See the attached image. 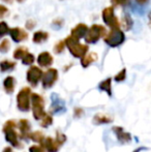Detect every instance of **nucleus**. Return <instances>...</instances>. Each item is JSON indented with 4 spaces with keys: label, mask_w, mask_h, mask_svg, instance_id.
I'll list each match as a JSON object with an SVG mask.
<instances>
[{
    "label": "nucleus",
    "mask_w": 151,
    "mask_h": 152,
    "mask_svg": "<svg viewBox=\"0 0 151 152\" xmlns=\"http://www.w3.org/2000/svg\"><path fill=\"white\" fill-rule=\"evenodd\" d=\"M16 127H18V123L15 120H7L3 124L2 132H4L6 142H8L14 148L21 149L23 148V145L19 141V134L16 132Z\"/></svg>",
    "instance_id": "1"
},
{
    "label": "nucleus",
    "mask_w": 151,
    "mask_h": 152,
    "mask_svg": "<svg viewBox=\"0 0 151 152\" xmlns=\"http://www.w3.org/2000/svg\"><path fill=\"white\" fill-rule=\"evenodd\" d=\"M64 42H65V47H67L71 54L74 57H76V58L82 59L87 54V52H88V46L81 44L79 42V39L73 37L71 35L67 36L64 39Z\"/></svg>",
    "instance_id": "2"
},
{
    "label": "nucleus",
    "mask_w": 151,
    "mask_h": 152,
    "mask_svg": "<svg viewBox=\"0 0 151 152\" xmlns=\"http://www.w3.org/2000/svg\"><path fill=\"white\" fill-rule=\"evenodd\" d=\"M31 89L29 87H24L19 91L17 95V107L21 112H28L31 107Z\"/></svg>",
    "instance_id": "3"
},
{
    "label": "nucleus",
    "mask_w": 151,
    "mask_h": 152,
    "mask_svg": "<svg viewBox=\"0 0 151 152\" xmlns=\"http://www.w3.org/2000/svg\"><path fill=\"white\" fill-rule=\"evenodd\" d=\"M31 104H32V115L35 120H40L44 112V98L38 93H31Z\"/></svg>",
    "instance_id": "4"
},
{
    "label": "nucleus",
    "mask_w": 151,
    "mask_h": 152,
    "mask_svg": "<svg viewBox=\"0 0 151 152\" xmlns=\"http://www.w3.org/2000/svg\"><path fill=\"white\" fill-rule=\"evenodd\" d=\"M106 33H107V30L103 25L93 24L87 32L86 36H85V40L87 44H95L101 37H104Z\"/></svg>",
    "instance_id": "5"
},
{
    "label": "nucleus",
    "mask_w": 151,
    "mask_h": 152,
    "mask_svg": "<svg viewBox=\"0 0 151 152\" xmlns=\"http://www.w3.org/2000/svg\"><path fill=\"white\" fill-rule=\"evenodd\" d=\"M125 40V34L121 29H112L105 37V42L108 46L115 48L122 45Z\"/></svg>",
    "instance_id": "6"
},
{
    "label": "nucleus",
    "mask_w": 151,
    "mask_h": 152,
    "mask_svg": "<svg viewBox=\"0 0 151 152\" xmlns=\"http://www.w3.org/2000/svg\"><path fill=\"white\" fill-rule=\"evenodd\" d=\"M103 20L106 23L107 26H109L112 29H120L121 24L119 23L117 17L115 16L114 7L113 6H109L106 7L103 10Z\"/></svg>",
    "instance_id": "7"
},
{
    "label": "nucleus",
    "mask_w": 151,
    "mask_h": 152,
    "mask_svg": "<svg viewBox=\"0 0 151 152\" xmlns=\"http://www.w3.org/2000/svg\"><path fill=\"white\" fill-rule=\"evenodd\" d=\"M57 80H58V70L56 68H48L42 75V85L44 89H49L54 86Z\"/></svg>",
    "instance_id": "8"
},
{
    "label": "nucleus",
    "mask_w": 151,
    "mask_h": 152,
    "mask_svg": "<svg viewBox=\"0 0 151 152\" xmlns=\"http://www.w3.org/2000/svg\"><path fill=\"white\" fill-rule=\"evenodd\" d=\"M42 75H44V72L38 66H30V68L27 70L26 74L27 82L32 87H36L39 81H42Z\"/></svg>",
    "instance_id": "9"
},
{
    "label": "nucleus",
    "mask_w": 151,
    "mask_h": 152,
    "mask_svg": "<svg viewBox=\"0 0 151 152\" xmlns=\"http://www.w3.org/2000/svg\"><path fill=\"white\" fill-rule=\"evenodd\" d=\"M51 107H50V114H63L66 110L65 108V104L63 99L59 97L57 93H52L51 95Z\"/></svg>",
    "instance_id": "10"
},
{
    "label": "nucleus",
    "mask_w": 151,
    "mask_h": 152,
    "mask_svg": "<svg viewBox=\"0 0 151 152\" xmlns=\"http://www.w3.org/2000/svg\"><path fill=\"white\" fill-rule=\"evenodd\" d=\"M113 132L116 136L117 140L121 143V144H129V143L133 141V137L129 132H125L124 128L121 127V126H113L112 128Z\"/></svg>",
    "instance_id": "11"
},
{
    "label": "nucleus",
    "mask_w": 151,
    "mask_h": 152,
    "mask_svg": "<svg viewBox=\"0 0 151 152\" xmlns=\"http://www.w3.org/2000/svg\"><path fill=\"white\" fill-rule=\"evenodd\" d=\"M18 128L20 130V138L23 140H28L31 134V124L27 119H21L18 122Z\"/></svg>",
    "instance_id": "12"
},
{
    "label": "nucleus",
    "mask_w": 151,
    "mask_h": 152,
    "mask_svg": "<svg viewBox=\"0 0 151 152\" xmlns=\"http://www.w3.org/2000/svg\"><path fill=\"white\" fill-rule=\"evenodd\" d=\"M9 34L10 37L14 42H20L23 40L27 39L28 38V33L24 30V29L20 28V27H14V28L9 29Z\"/></svg>",
    "instance_id": "13"
},
{
    "label": "nucleus",
    "mask_w": 151,
    "mask_h": 152,
    "mask_svg": "<svg viewBox=\"0 0 151 152\" xmlns=\"http://www.w3.org/2000/svg\"><path fill=\"white\" fill-rule=\"evenodd\" d=\"M40 145L44 147L47 152H58L60 148V145L57 143V141L51 137H47Z\"/></svg>",
    "instance_id": "14"
},
{
    "label": "nucleus",
    "mask_w": 151,
    "mask_h": 152,
    "mask_svg": "<svg viewBox=\"0 0 151 152\" xmlns=\"http://www.w3.org/2000/svg\"><path fill=\"white\" fill-rule=\"evenodd\" d=\"M88 30H89V28L87 25L83 24V23H80V24H78L76 27H74V28L71 29V35L73 36V37L77 38V39H80V38H83L84 36H86Z\"/></svg>",
    "instance_id": "15"
},
{
    "label": "nucleus",
    "mask_w": 151,
    "mask_h": 152,
    "mask_svg": "<svg viewBox=\"0 0 151 152\" xmlns=\"http://www.w3.org/2000/svg\"><path fill=\"white\" fill-rule=\"evenodd\" d=\"M53 61H54L53 56L49 52L40 53L37 57V63H38V65L42 66V67H49V66L52 65Z\"/></svg>",
    "instance_id": "16"
},
{
    "label": "nucleus",
    "mask_w": 151,
    "mask_h": 152,
    "mask_svg": "<svg viewBox=\"0 0 151 152\" xmlns=\"http://www.w3.org/2000/svg\"><path fill=\"white\" fill-rule=\"evenodd\" d=\"M114 120V118L112 116L108 114H105V113H97V114L94 115L92 119L93 124L95 125H101V124H109L112 123Z\"/></svg>",
    "instance_id": "17"
},
{
    "label": "nucleus",
    "mask_w": 151,
    "mask_h": 152,
    "mask_svg": "<svg viewBox=\"0 0 151 152\" xmlns=\"http://www.w3.org/2000/svg\"><path fill=\"white\" fill-rule=\"evenodd\" d=\"M15 88H16V79L12 76L6 77L3 81V89L5 91V93L7 94L14 93Z\"/></svg>",
    "instance_id": "18"
},
{
    "label": "nucleus",
    "mask_w": 151,
    "mask_h": 152,
    "mask_svg": "<svg viewBox=\"0 0 151 152\" xmlns=\"http://www.w3.org/2000/svg\"><path fill=\"white\" fill-rule=\"evenodd\" d=\"M97 60V54L94 52H91L89 54H86L82 59H81V65L83 67H88L90 64Z\"/></svg>",
    "instance_id": "19"
},
{
    "label": "nucleus",
    "mask_w": 151,
    "mask_h": 152,
    "mask_svg": "<svg viewBox=\"0 0 151 152\" xmlns=\"http://www.w3.org/2000/svg\"><path fill=\"white\" fill-rule=\"evenodd\" d=\"M98 88L101 89V91H105L109 96H111L112 95V79L108 78V79H106V80L101 81L98 84Z\"/></svg>",
    "instance_id": "20"
},
{
    "label": "nucleus",
    "mask_w": 151,
    "mask_h": 152,
    "mask_svg": "<svg viewBox=\"0 0 151 152\" xmlns=\"http://www.w3.org/2000/svg\"><path fill=\"white\" fill-rule=\"evenodd\" d=\"M49 37V33L46 31H36L33 34V42L34 44H42Z\"/></svg>",
    "instance_id": "21"
},
{
    "label": "nucleus",
    "mask_w": 151,
    "mask_h": 152,
    "mask_svg": "<svg viewBox=\"0 0 151 152\" xmlns=\"http://www.w3.org/2000/svg\"><path fill=\"white\" fill-rule=\"evenodd\" d=\"M16 67V62L10 61V60H2L0 62V72H9V70L15 69Z\"/></svg>",
    "instance_id": "22"
},
{
    "label": "nucleus",
    "mask_w": 151,
    "mask_h": 152,
    "mask_svg": "<svg viewBox=\"0 0 151 152\" xmlns=\"http://www.w3.org/2000/svg\"><path fill=\"white\" fill-rule=\"evenodd\" d=\"M29 139H30V140H32L33 142L42 144V143L44 142V139H46V137H44V132H42L40 130H35V132H31L30 136H29Z\"/></svg>",
    "instance_id": "23"
},
{
    "label": "nucleus",
    "mask_w": 151,
    "mask_h": 152,
    "mask_svg": "<svg viewBox=\"0 0 151 152\" xmlns=\"http://www.w3.org/2000/svg\"><path fill=\"white\" fill-rule=\"evenodd\" d=\"M27 53H29V52L26 47H19V48H17L16 50L14 51V55H12V56H14V58L16 59V60H19V59L22 60Z\"/></svg>",
    "instance_id": "24"
},
{
    "label": "nucleus",
    "mask_w": 151,
    "mask_h": 152,
    "mask_svg": "<svg viewBox=\"0 0 151 152\" xmlns=\"http://www.w3.org/2000/svg\"><path fill=\"white\" fill-rule=\"evenodd\" d=\"M51 124H53V117L50 113H46L42 116V118L40 119V126L42 127L47 128L48 126H50Z\"/></svg>",
    "instance_id": "25"
},
{
    "label": "nucleus",
    "mask_w": 151,
    "mask_h": 152,
    "mask_svg": "<svg viewBox=\"0 0 151 152\" xmlns=\"http://www.w3.org/2000/svg\"><path fill=\"white\" fill-rule=\"evenodd\" d=\"M133 20H131V16H129L128 14L123 15V17H122V26H123V28L125 29V31L129 30V29L133 27Z\"/></svg>",
    "instance_id": "26"
},
{
    "label": "nucleus",
    "mask_w": 151,
    "mask_h": 152,
    "mask_svg": "<svg viewBox=\"0 0 151 152\" xmlns=\"http://www.w3.org/2000/svg\"><path fill=\"white\" fill-rule=\"evenodd\" d=\"M6 34H9V28H8L7 24L4 21H1L0 22V39L2 37H4Z\"/></svg>",
    "instance_id": "27"
},
{
    "label": "nucleus",
    "mask_w": 151,
    "mask_h": 152,
    "mask_svg": "<svg viewBox=\"0 0 151 152\" xmlns=\"http://www.w3.org/2000/svg\"><path fill=\"white\" fill-rule=\"evenodd\" d=\"M64 49H65V42H62V40H59V42H57L56 44H55L54 52L56 53V54H61V53L64 51Z\"/></svg>",
    "instance_id": "28"
},
{
    "label": "nucleus",
    "mask_w": 151,
    "mask_h": 152,
    "mask_svg": "<svg viewBox=\"0 0 151 152\" xmlns=\"http://www.w3.org/2000/svg\"><path fill=\"white\" fill-rule=\"evenodd\" d=\"M34 62V56L31 53H27L24 56V58L22 59V63L24 65H31Z\"/></svg>",
    "instance_id": "29"
},
{
    "label": "nucleus",
    "mask_w": 151,
    "mask_h": 152,
    "mask_svg": "<svg viewBox=\"0 0 151 152\" xmlns=\"http://www.w3.org/2000/svg\"><path fill=\"white\" fill-rule=\"evenodd\" d=\"M10 48V42L8 39H3L0 42V52L1 53H7Z\"/></svg>",
    "instance_id": "30"
},
{
    "label": "nucleus",
    "mask_w": 151,
    "mask_h": 152,
    "mask_svg": "<svg viewBox=\"0 0 151 152\" xmlns=\"http://www.w3.org/2000/svg\"><path fill=\"white\" fill-rule=\"evenodd\" d=\"M125 78H126V69H125V68L121 69L120 72H119L118 74L114 77L115 81H116V82H118V83L123 82V81L125 80Z\"/></svg>",
    "instance_id": "31"
},
{
    "label": "nucleus",
    "mask_w": 151,
    "mask_h": 152,
    "mask_svg": "<svg viewBox=\"0 0 151 152\" xmlns=\"http://www.w3.org/2000/svg\"><path fill=\"white\" fill-rule=\"evenodd\" d=\"M131 2V0H111V4L113 7L116 6H126Z\"/></svg>",
    "instance_id": "32"
},
{
    "label": "nucleus",
    "mask_w": 151,
    "mask_h": 152,
    "mask_svg": "<svg viewBox=\"0 0 151 152\" xmlns=\"http://www.w3.org/2000/svg\"><path fill=\"white\" fill-rule=\"evenodd\" d=\"M55 140L57 141V143H58L59 145H63L65 142H66V136H65L64 134H62V132H57V134H56V139Z\"/></svg>",
    "instance_id": "33"
},
{
    "label": "nucleus",
    "mask_w": 151,
    "mask_h": 152,
    "mask_svg": "<svg viewBox=\"0 0 151 152\" xmlns=\"http://www.w3.org/2000/svg\"><path fill=\"white\" fill-rule=\"evenodd\" d=\"M29 152H47L42 145H32L29 147Z\"/></svg>",
    "instance_id": "34"
},
{
    "label": "nucleus",
    "mask_w": 151,
    "mask_h": 152,
    "mask_svg": "<svg viewBox=\"0 0 151 152\" xmlns=\"http://www.w3.org/2000/svg\"><path fill=\"white\" fill-rule=\"evenodd\" d=\"M7 14H8V8L6 7V6L1 5V4H0V20L3 19Z\"/></svg>",
    "instance_id": "35"
},
{
    "label": "nucleus",
    "mask_w": 151,
    "mask_h": 152,
    "mask_svg": "<svg viewBox=\"0 0 151 152\" xmlns=\"http://www.w3.org/2000/svg\"><path fill=\"white\" fill-rule=\"evenodd\" d=\"M83 114H84V110H83V109H81V108L74 109V116H75L76 118H81Z\"/></svg>",
    "instance_id": "36"
},
{
    "label": "nucleus",
    "mask_w": 151,
    "mask_h": 152,
    "mask_svg": "<svg viewBox=\"0 0 151 152\" xmlns=\"http://www.w3.org/2000/svg\"><path fill=\"white\" fill-rule=\"evenodd\" d=\"M34 26H35V22H34V21H32V20L27 21V23H26V28H27V29L31 30V29H32Z\"/></svg>",
    "instance_id": "37"
},
{
    "label": "nucleus",
    "mask_w": 151,
    "mask_h": 152,
    "mask_svg": "<svg viewBox=\"0 0 151 152\" xmlns=\"http://www.w3.org/2000/svg\"><path fill=\"white\" fill-rule=\"evenodd\" d=\"M136 1H137V3H139L140 5H144V4L148 3L149 0H136Z\"/></svg>",
    "instance_id": "38"
},
{
    "label": "nucleus",
    "mask_w": 151,
    "mask_h": 152,
    "mask_svg": "<svg viewBox=\"0 0 151 152\" xmlns=\"http://www.w3.org/2000/svg\"><path fill=\"white\" fill-rule=\"evenodd\" d=\"M2 152H15V151H14V149H12V147L8 146V147H5V148L3 149V151H2Z\"/></svg>",
    "instance_id": "39"
},
{
    "label": "nucleus",
    "mask_w": 151,
    "mask_h": 152,
    "mask_svg": "<svg viewBox=\"0 0 151 152\" xmlns=\"http://www.w3.org/2000/svg\"><path fill=\"white\" fill-rule=\"evenodd\" d=\"M142 150H148L147 147H139V148H137L133 152H141Z\"/></svg>",
    "instance_id": "40"
},
{
    "label": "nucleus",
    "mask_w": 151,
    "mask_h": 152,
    "mask_svg": "<svg viewBox=\"0 0 151 152\" xmlns=\"http://www.w3.org/2000/svg\"><path fill=\"white\" fill-rule=\"evenodd\" d=\"M149 26H150V28H151V14H150V16H149Z\"/></svg>",
    "instance_id": "41"
},
{
    "label": "nucleus",
    "mask_w": 151,
    "mask_h": 152,
    "mask_svg": "<svg viewBox=\"0 0 151 152\" xmlns=\"http://www.w3.org/2000/svg\"><path fill=\"white\" fill-rule=\"evenodd\" d=\"M18 2H23V1H25V0H17Z\"/></svg>",
    "instance_id": "42"
},
{
    "label": "nucleus",
    "mask_w": 151,
    "mask_h": 152,
    "mask_svg": "<svg viewBox=\"0 0 151 152\" xmlns=\"http://www.w3.org/2000/svg\"><path fill=\"white\" fill-rule=\"evenodd\" d=\"M3 1H5V2H10L12 0H3Z\"/></svg>",
    "instance_id": "43"
}]
</instances>
